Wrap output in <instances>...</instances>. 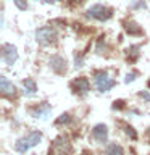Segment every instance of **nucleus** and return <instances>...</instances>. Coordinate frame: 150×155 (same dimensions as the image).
<instances>
[{
	"mask_svg": "<svg viewBox=\"0 0 150 155\" xmlns=\"http://www.w3.org/2000/svg\"><path fill=\"white\" fill-rule=\"evenodd\" d=\"M58 39V32L53 26H42L36 31V42L41 47H48L55 44Z\"/></svg>",
	"mask_w": 150,
	"mask_h": 155,
	"instance_id": "2",
	"label": "nucleus"
},
{
	"mask_svg": "<svg viewBox=\"0 0 150 155\" xmlns=\"http://www.w3.org/2000/svg\"><path fill=\"white\" fill-rule=\"evenodd\" d=\"M23 86H24V94H28V95H34L37 92V84L32 78H26L23 81Z\"/></svg>",
	"mask_w": 150,
	"mask_h": 155,
	"instance_id": "10",
	"label": "nucleus"
},
{
	"mask_svg": "<svg viewBox=\"0 0 150 155\" xmlns=\"http://www.w3.org/2000/svg\"><path fill=\"white\" fill-rule=\"evenodd\" d=\"M82 155H92L90 152H82Z\"/></svg>",
	"mask_w": 150,
	"mask_h": 155,
	"instance_id": "25",
	"label": "nucleus"
},
{
	"mask_svg": "<svg viewBox=\"0 0 150 155\" xmlns=\"http://www.w3.org/2000/svg\"><path fill=\"white\" fill-rule=\"evenodd\" d=\"M50 68L57 73V74H65L66 70H68V61H66V58L61 57V55H53V57L50 58Z\"/></svg>",
	"mask_w": 150,
	"mask_h": 155,
	"instance_id": "6",
	"label": "nucleus"
},
{
	"mask_svg": "<svg viewBox=\"0 0 150 155\" xmlns=\"http://www.w3.org/2000/svg\"><path fill=\"white\" fill-rule=\"evenodd\" d=\"M71 121V115L70 113H63V115H60L57 118V121H55V124H68Z\"/></svg>",
	"mask_w": 150,
	"mask_h": 155,
	"instance_id": "17",
	"label": "nucleus"
},
{
	"mask_svg": "<svg viewBox=\"0 0 150 155\" xmlns=\"http://www.w3.org/2000/svg\"><path fill=\"white\" fill-rule=\"evenodd\" d=\"M123 107H124V102H123V100H115V102H113V108H115V110H116V108L119 110V108H123Z\"/></svg>",
	"mask_w": 150,
	"mask_h": 155,
	"instance_id": "23",
	"label": "nucleus"
},
{
	"mask_svg": "<svg viewBox=\"0 0 150 155\" xmlns=\"http://www.w3.org/2000/svg\"><path fill=\"white\" fill-rule=\"evenodd\" d=\"M115 86H116V81L110 78V79H106V81L102 82V84L97 86V89H99V92H108L111 87H115Z\"/></svg>",
	"mask_w": 150,
	"mask_h": 155,
	"instance_id": "15",
	"label": "nucleus"
},
{
	"mask_svg": "<svg viewBox=\"0 0 150 155\" xmlns=\"http://www.w3.org/2000/svg\"><path fill=\"white\" fill-rule=\"evenodd\" d=\"M77 2H79V3H82V2H86V0H77Z\"/></svg>",
	"mask_w": 150,
	"mask_h": 155,
	"instance_id": "26",
	"label": "nucleus"
},
{
	"mask_svg": "<svg viewBox=\"0 0 150 155\" xmlns=\"http://www.w3.org/2000/svg\"><path fill=\"white\" fill-rule=\"evenodd\" d=\"M139 78V71H131V73H128V74H126V78H124V82L126 84H129V82H132V81H135Z\"/></svg>",
	"mask_w": 150,
	"mask_h": 155,
	"instance_id": "19",
	"label": "nucleus"
},
{
	"mask_svg": "<svg viewBox=\"0 0 150 155\" xmlns=\"http://www.w3.org/2000/svg\"><path fill=\"white\" fill-rule=\"evenodd\" d=\"M140 45H137V44H134V45H129L128 48H126V53H128V60L129 61H135L140 55Z\"/></svg>",
	"mask_w": 150,
	"mask_h": 155,
	"instance_id": "11",
	"label": "nucleus"
},
{
	"mask_svg": "<svg viewBox=\"0 0 150 155\" xmlns=\"http://www.w3.org/2000/svg\"><path fill=\"white\" fill-rule=\"evenodd\" d=\"M92 137H94L99 144H105L106 139H108V128L106 124H95L94 129H92Z\"/></svg>",
	"mask_w": 150,
	"mask_h": 155,
	"instance_id": "8",
	"label": "nucleus"
},
{
	"mask_svg": "<svg viewBox=\"0 0 150 155\" xmlns=\"http://www.w3.org/2000/svg\"><path fill=\"white\" fill-rule=\"evenodd\" d=\"M108 50H110V47H108V44H106V41H105V36H100L99 41H97L95 52L99 53V55H102V53H105V52H108Z\"/></svg>",
	"mask_w": 150,
	"mask_h": 155,
	"instance_id": "12",
	"label": "nucleus"
},
{
	"mask_svg": "<svg viewBox=\"0 0 150 155\" xmlns=\"http://www.w3.org/2000/svg\"><path fill=\"white\" fill-rule=\"evenodd\" d=\"M0 57H2V60L5 65L11 66L16 63L18 60V48L13 45V44H2V47H0Z\"/></svg>",
	"mask_w": 150,
	"mask_h": 155,
	"instance_id": "4",
	"label": "nucleus"
},
{
	"mask_svg": "<svg viewBox=\"0 0 150 155\" xmlns=\"http://www.w3.org/2000/svg\"><path fill=\"white\" fill-rule=\"evenodd\" d=\"M106 79H110V74H108V71H106V70H100V71L94 73V81H95L97 86L102 84V82L106 81Z\"/></svg>",
	"mask_w": 150,
	"mask_h": 155,
	"instance_id": "14",
	"label": "nucleus"
},
{
	"mask_svg": "<svg viewBox=\"0 0 150 155\" xmlns=\"http://www.w3.org/2000/svg\"><path fill=\"white\" fill-rule=\"evenodd\" d=\"M147 134H148V136H150V128H148V131H147Z\"/></svg>",
	"mask_w": 150,
	"mask_h": 155,
	"instance_id": "27",
	"label": "nucleus"
},
{
	"mask_svg": "<svg viewBox=\"0 0 150 155\" xmlns=\"http://www.w3.org/2000/svg\"><path fill=\"white\" fill-rule=\"evenodd\" d=\"M42 139V133L41 131H31L28 136H24V137L18 139L16 144H15V150L19 153H26L31 147H36V145L41 142Z\"/></svg>",
	"mask_w": 150,
	"mask_h": 155,
	"instance_id": "1",
	"label": "nucleus"
},
{
	"mask_svg": "<svg viewBox=\"0 0 150 155\" xmlns=\"http://www.w3.org/2000/svg\"><path fill=\"white\" fill-rule=\"evenodd\" d=\"M123 28H124L126 34H129V36H132V37L144 36V29L140 28L134 19H124V21H123Z\"/></svg>",
	"mask_w": 150,
	"mask_h": 155,
	"instance_id": "7",
	"label": "nucleus"
},
{
	"mask_svg": "<svg viewBox=\"0 0 150 155\" xmlns=\"http://www.w3.org/2000/svg\"><path fill=\"white\" fill-rule=\"evenodd\" d=\"M74 66L76 68L84 66V53L82 52H74Z\"/></svg>",
	"mask_w": 150,
	"mask_h": 155,
	"instance_id": "16",
	"label": "nucleus"
},
{
	"mask_svg": "<svg viewBox=\"0 0 150 155\" xmlns=\"http://www.w3.org/2000/svg\"><path fill=\"white\" fill-rule=\"evenodd\" d=\"M131 8L132 10H147V3L142 2V0H139V2H135L131 5Z\"/></svg>",
	"mask_w": 150,
	"mask_h": 155,
	"instance_id": "21",
	"label": "nucleus"
},
{
	"mask_svg": "<svg viewBox=\"0 0 150 155\" xmlns=\"http://www.w3.org/2000/svg\"><path fill=\"white\" fill-rule=\"evenodd\" d=\"M70 87L71 91L74 92L77 95H86L87 92L90 91V82L87 79L86 76H81V78H76V79H73L70 82Z\"/></svg>",
	"mask_w": 150,
	"mask_h": 155,
	"instance_id": "5",
	"label": "nucleus"
},
{
	"mask_svg": "<svg viewBox=\"0 0 150 155\" xmlns=\"http://www.w3.org/2000/svg\"><path fill=\"white\" fill-rule=\"evenodd\" d=\"M105 155H124V152H123V147H121L119 144H110L108 147H106V150H105Z\"/></svg>",
	"mask_w": 150,
	"mask_h": 155,
	"instance_id": "13",
	"label": "nucleus"
},
{
	"mask_svg": "<svg viewBox=\"0 0 150 155\" xmlns=\"http://www.w3.org/2000/svg\"><path fill=\"white\" fill-rule=\"evenodd\" d=\"M137 95H139L142 100H145V102H147V104H150V92H148V91H140Z\"/></svg>",
	"mask_w": 150,
	"mask_h": 155,
	"instance_id": "22",
	"label": "nucleus"
},
{
	"mask_svg": "<svg viewBox=\"0 0 150 155\" xmlns=\"http://www.w3.org/2000/svg\"><path fill=\"white\" fill-rule=\"evenodd\" d=\"M57 0H45V3H55Z\"/></svg>",
	"mask_w": 150,
	"mask_h": 155,
	"instance_id": "24",
	"label": "nucleus"
},
{
	"mask_svg": "<svg viewBox=\"0 0 150 155\" xmlns=\"http://www.w3.org/2000/svg\"><path fill=\"white\" fill-rule=\"evenodd\" d=\"M148 87H150V81H148Z\"/></svg>",
	"mask_w": 150,
	"mask_h": 155,
	"instance_id": "28",
	"label": "nucleus"
},
{
	"mask_svg": "<svg viewBox=\"0 0 150 155\" xmlns=\"http://www.w3.org/2000/svg\"><path fill=\"white\" fill-rule=\"evenodd\" d=\"M123 128H124V133L128 134L131 139H137V133L134 131L132 126H129V124H123Z\"/></svg>",
	"mask_w": 150,
	"mask_h": 155,
	"instance_id": "18",
	"label": "nucleus"
},
{
	"mask_svg": "<svg viewBox=\"0 0 150 155\" xmlns=\"http://www.w3.org/2000/svg\"><path fill=\"white\" fill-rule=\"evenodd\" d=\"M86 16L92 18V19H97V21H108V19L113 16V8L105 7V5H102V3H95V5H92V7L87 8Z\"/></svg>",
	"mask_w": 150,
	"mask_h": 155,
	"instance_id": "3",
	"label": "nucleus"
},
{
	"mask_svg": "<svg viewBox=\"0 0 150 155\" xmlns=\"http://www.w3.org/2000/svg\"><path fill=\"white\" fill-rule=\"evenodd\" d=\"M0 94L3 97H11L16 94V86L10 82L5 76H0Z\"/></svg>",
	"mask_w": 150,
	"mask_h": 155,
	"instance_id": "9",
	"label": "nucleus"
},
{
	"mask_svg": "<svg viewBox=\"0 0 150 155\" xmlns=\"http://www.w3.org/2000/svg\"><path fill=\"white\" fill-rule=\"evenodd\" d=\"M13 3L16 5L18 10H21V12H24V10H28V0H13Z\"/></svg>",
	"mask_w": 150,
	"mask_h": 155,
	"instance_id": "20",
	"label": "nucleus"
}]
</instances>
